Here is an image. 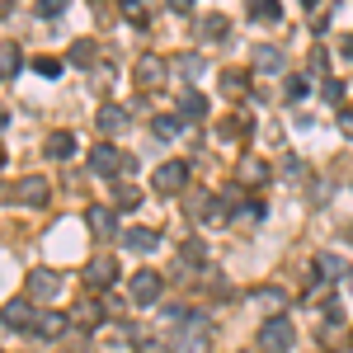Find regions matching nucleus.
<instances>
[{"label": "nucleus", "instance_id": "nucleus-1", "mask_svg": "<svg viewBox=\"0 0 353 353\" xmlns=\"http://www.w3.org/2000/svg\"><path fill=\"white\" fill-rule=\"evenodd\" d=\"M212 349V334H208V316H193L184 325H174V334H170V353H208Z\"/></svg>", "mask_w": 353, "mask_h": 353}, {"label": "nucleus", "instance_id": "nucleus-2", "mask_svg": "<svg viewBox=\"0 0 353 353\" xmlns=\"http://www.w3.org/2000/svg\"><path fill=\"white\" fill-rule=\"evenodd\" d=\"M90 170H94L99 179H113V174H132L137 161H132V156H123L113 141H94V146H90Z\"/></svg>", "mask_w": 353, "mask_h": 353}, {"label": "nucleus", "instance_id": "nucleus-3", "mask_svg": "<svg viewBox=\"0 0 353 353\" xmlns=\"http://www.w3.org/2000/svg\"><path fill=\"white\" fill-rule=\"evenodd\" d=\"M292 344H297V325L288 316H269L259 325V353H292Z\"/></svg>", "mask_w": 353, "mask_h": 353}, {"label": "nucleus", "instance_id": "nucleus-4", "mask_svg": "<svg viewBox=\"0 0 353 353\" xmlns=\"http://www.w3.org/2000/svg\"><path fill=\"white\" fill-rule=\"evenodd\" d=\"M189 161H165L156 165V174H151V184H156V193L161 198H179V193H189Z\"/></svg>", "mask_w": 353, "mask_h": 353}, {"label": "nucleus", "instance_id": "nucleus-5", "mask_svg": "<svg viewBox=\"0 0 353 353\" xmlns=\"http://www.w3.org/2000/svg\"><path fill=\"white\" fill-rule=\"evenodd\" d=\"M165 292V278L156 269H137L132 278H128V297L137 301V306H156Z\"/></svg>", "mask_w": 353, "mask_h": 353}, {"label": "nucleus", "instance_id": "nucleus-6", "mask_svg": "<svg viewBox=\"0 0 353 353\" xmlns=\"http://www.w3.org/2000/svg\"><path fill=\"white\" fill-rule=\"evenodd\" d=\"M113 283H118V259H113V254H90V264H85V288H90V292H109Z\"/></svg>", "mask_w": 353, "mask_h": 353}, {"label": "nucleus", "instance_id": "nucleus-7", "mask_svg": "<svg viewBox=\"0 0 353 353\" xmlns=\"http://www.w3.org/2000/svg\"><path fill=\"white\" fill-rule=\"evenodd\" d=\"M57 292H61V273L57 269H33L24 278V297L33 301V306H38V301H52Z\"/></svg>", "mask_w": 353, "mask_h": 353}, {"label": "nucleus", "instance_id": "nucleus-8", "mask_svg": "<svg viewBox=\"0 0 353 353\" xmlns=\"http://www.w3.org/2000/svg\"><path fill=\"white\" fill-rule=\"evenodd\" d=\"M0 325L28 330V334H33V325H38V311H33V301H28V297H10L5 306H0Z\"/></svg>", "mask_w": 353, "mask_h": 353}, {"label": "nucleus", "instance_id": "nucleus-9", "mask_svg": "<svg viewBox=\"0 0 353 353\" xmlns=\"http://www.w3.org/2000/svg\"><path fill=\"white\" fill-rule=\"evenodd\" d=\"M48 198H52V179H43V174H24L14 184V203H24V208H43Z\"/></svg>", "mask_w": 353, "mask_h": 353}, {"label": "nucleus", "instance_id": "nucleus-10", "mask_svg": "<svg viewBox=\"0 0 353 353\" xmlns=\"http://www.w3.org/2000/svg\"><path fill=\"white\" fill-rule=\"evenodd\" d=\"M273 179L269 161H259V156H241V165H236V184H245V189H264Z\"/></svg>", "mask_w": 353, "mask_h": 353}, {"label": "nucleus", "instance_id": "nucleus-11", "mask_svg": "<svg viewBox=\"0 0 353 353\" xmlns=\"http://www.w3.org/2000/svg\"><path fill=\"white\" fill-rule=\"evenodd\" d=\"M311 278H316V292H321L334 278H349V264H344L339 254H316V259H311Z\"/></svg>", "mask_w": 353, "mask_h": 353}, {"label": "nucleus", "instance_id": "nucleus-12", "mask_svg": "<svg viewBox=\"0 0 353 353\" xmlns=\"http://www.w3.org/2000/svg\"><path fill=\"white\" fill-rule=\"evenodd\" d=\"M85 226H90L94 241H113V236H118V217H113V208H99V203L85 212Z\"/></svg>", "mask_w": 353, "mask_h": 353}, {"label": "nucleus", "instance_id": "nucleus-13", "mask_svg": "<svg viewBox=\"0 0 353 353\" xmlns=\"http://www.w3.org/2000/svg\"><path fill=\"white\" fill-rule=\"evenodd\" d=\"M66 330H71V316H66V311H43L38 325H33V334H43V339H61Z\"/></svg>", "mask_w": 353, "mask_h": 353}, {"label": "nucleus", "instance_id": "nucleus-14", "mask_svg": "<svg viewBox=\"0 0 353 353\" xmlns=\"http://www.w3.org/2000/svg\"><path fill=\"white\" fill-rule=\"evenodd\" d=\"M165 76H170V71H165L161 57H141V61H137V85H141V90H156Z\"/></svg>", "mask_w": 353, "mask_h": 353}, {"label": "nucleus", "instance_id": "nucleus-15", "mask_svg": "<svg viewBox=\"0 0 353 353\" xmlns=\"http://www.w3.org/2000/svg\"><path fill=\"white\" fill-rule=\"evenodd\" d=\"M226 33H231V19L226 14H203L198 19V38L203 43H226Z\"/></svg>", "mask_w": 353, "mask_h": 353}, {"label": "nucleus", "instance_id": "nucleus-16", "mask_svg": "<svg viewBox=\"0 0 353 353\" xmlns=\"http://www.w3.org/2000/svg\"><path fill=\"white\" fill-rule=\"evenodd\" d=\"M250 61H254V71H264V76H278V71H283V52H278L273 43H259V48L250 52Z\"/></svg>", "mask_w": 353, "mask_h": 353}, {"label": "nucleus", "instance_id": "nucleus-17", "mask_svg": "<svg viewBox=\"0 0 353 353\" xmlns=\"http://www.w3.org/2000/svg\"><path fill=\"white\" fill-rule=\"evenodd\" d=\"M123 245H128L132 254H151V250L161 245V236H156V231H146V226H128V231H123Z\"/></svg>", "mask_w": 353, "mask_h": 353}, {"label": "nucleus", "instance_id": "nucleus-18", "mask_svg": "<svg viewBox=\"0 0 353 353\" xmlns=\"http://www.w3.org/2000/svg\"><path fill=\"white\" fill-rule=\"evenodd\" d=\"M94 123H99V132H123V128H128V109H123V104H104V109L94 113Z\"/></svg>", "mask_w": 353, "mask_h": 353}, {"label": "nucleus", "instance_id": "nucleus-19", "mask_svg": "<svg viewBox=\"0 0 353 353\" xmlns=\"http://www.w3.org/2000/svg\"><path fill=\"white\" fill-rule=\"evenodd\" d=\"M198 118H208V99H203L198 90H184V99H179V123H198Z\"/></svg>", "mask_w": 353, "mask_h": 353}, {"label": "nucleus", "instance_id": "nucleus-20", "mask_svg": "<svg viewBox=\"0 0 353 353\" xmlns=\"http://www.w3.org/2000/svg\"><path fill=\"white\" fill-rule=\"evenodd\" d=\"M43 151H48V161H71V156H76V137L71 132H52Z\"/></svg>", "mask_w": 353, "mask_h": 353}, {"label": "nucleus", "instance_id": "nucleus-21", "mask_svg": "<svg viewBox=\"0 0 353 353\" xmlns=\"http://www.w3.org/2000/svg\"><path fill=\"white\" fill-rule=\"evenodd\" d=\"M128 339H132V349H137V353H165V339L146 334V325H128Z\"/></svg>", "mask_w": 353, "mask_h": 353}, {"label": "nucleus", "instance_id": "nucleus-22", "mask_svg": "<svg viewBox=\"0 0 353 353\" xmlns=\"http://www.w3.org/2000/svg\"><path fill=\"white\" fill-rule=\"evenodd\" d=\"M94 57H99V48H94L90 38H76V43H71V52H66V61H71V66H85V71H90V66H94Z\"/></svg>", "mask_w": 353, "mask_h": 353}, {"label": "nucleus", "instance_id": "nucleus-23", "mask_svg": "<svg viewBox=\"0 0 353 353\" xmlns=\"http://www.w3.org/2000/svg\"><path fill=\"white\" fill-rule=\"evenodd\" d=\"M174 71H179V81H198V76H203V57H198V52H179V57H174Z\"/></svg>", "mask_w": 353, "mask_h": 353}, {"label": "nucleus", "instance_id": "nucleus-24", "mask_svg": "<svg viewBox=\"0 0 353 353\" xmlns=\"http://www.w3.org/2000/svg\"><path fill=\"white\" fill-rule=\"evenodd\" d=\"M250 19H264V24H283V5H278V0H250Z\"/></svg>", "mask_w": 353, "mask_h": 353}, {"label": "nucleus", "instance_id": "nucleus-25", "mask_svg": "<svg viewBox=\"0 0 353 353\" xmlns=\"http://www.w3.org/2000/svg\"><path fill=\"white\" fill-rule=\"evenodd\" d=\"M254 301H259L269 316H283V306H288V292H283V288H259V292H254Z\"/></svg>", "mask_w": 353, "mask_h": 353}, {"label": "nucleus", "instance_id": "nucleus-26", "mask_svg": "<svg viewBox=\"0 0 353 353\" xmlns=\"http://www.w3.org/2000/svg\"><path fill=\"white\" fill-rule=\"evenodd\" d=\"M250 132H254V118H250V113H241V109L221 123V137H250Z\"/></svg>", "mask_w": 353, "mask_h": 353}, {"label": "nucleus", "instance_id": "nucleus-27", "mask_svg": "<svg viewBox=\"0 0 353 353\" xmlns=\"http://www.w3.org/2000/svg\"><path fill=\"white\" fill-rule=\"evenodd\" d=\"M179 128H184V123H179V113H156V118H151V132L165 137V141H170V137H179Z\"/></svg>", "mask_w": 353, "mask_h": 353}, {"label": "nucleus", "instance_id": "nucleus-28", "mask_svg": "<svg viewBox=\"0 0 353 353\" xmlns=\"http://www.w3.org/2000/svg\"><path fill=\"white\" fill-rule=\"evenodd\" d=\"M113 203H118L123 212H132V208H141V189H137V184H113Z\"/></svg>", "mask_w": 353, "mask_h": 353}, {"label": "nucleus", "instance_id": "nucleus-29", "mask_svg": "<svg viewBox=\"0 0 353 353\" xmlns=\"http://www.w3.org/2000/svg\"><path fill=\"white\" fill-rule=\"evenodd\" d=\"M221 90L236 99V94H245L250 90V71H221Z\"/></svg>", "mask_w": 353, "mask_h": 353}, {"label": "nucleus", "instance_id": "nucleus-30", "mask_svg": "<svg viewBox=\"0 0 353 353\" xmlns=\"http://www.w3.org/2000/svg\"><path fill=\"white\" fill-rule=\"evenodd\" d=\"M278 174H288L292 184H301L311 170H306V161H301V156H283V161H278Z\"/></svg>", "mask_w": 353, "mask_h": 353}, {"label": "nucleus", "instance_id": "nucleus-31", "mask_svg": "<svg viewBox=\"0 0 353 353\" xmlns=\"http://www.w3.org/2000/svg\"><path fill=\"white\" fill-rule=\"evenodd\" d=\"M33 71H38L43 81H57V76L66 71V61H61V57H33Z\"/></svg>", "mask_w": 353, "mask_h": 353}, {"label": "nucleus", "instance_id": "nucleus-32", "mask_svg": "<svg viewBox=\"0 0 353 353\" xmlns=\"http://www.w3.org/2000/svg\"><path fill=\"white\" fill-rule=\"evenodd\" d=\"M19 66H24V52H19L14 43H5V48H0V76H14Z\"/></svg>", "mask_w": 353, "mask_h": 353}, {"label": "nucleus", "instance_id": "nucleus-33", "mask_svg": "<svg viewBox=\"0 0 353 353\" xmlns=\"http://www.w3.org/2000/svg\"><path fill=\"white\" fill-rule=\"evenodd\" d=\"M179 254H184V264H189V269L208 264V245H203V241H184V250H179Z\"/></svg>", "mask_w": 353, "mask_h": 353}, {"label": "nucleus", "instance_id": "nucleus-34", "mask_svg": "<svg viewBox=\"0 0 353 353\" xmlns=\"http://www.w3.org/2000/svg\"><path fill=\"white\" fill-rule=\"evenodd\" d=\"M123 14H128L132 24H146V19H151V0H123Z\"/></svg>", "mask_w": 353, "mask_h": 353}, {"label": "nucleus", "instance_id": "nucleus-35", "mask_svg": "<svg viewBox=\"0 0 353 353\" xmlns=\"http://www.w3.org/2000/svg\"><path fill=\"white\" fill-rule=\"evenodd\" d=\"M283 90H288V99H306V94H311V81H306V76H288Z\"/></svg>", "mask_w": 353, "mask_h": 353}, {"label": "nucleus", "instance_id": "nucleus-36", "mask_svg": "<svg viewBox=\"0 0 353 353\" xmlns=\"http://www.w3.org/2000/svg\"><path fill=\"white\" fill-rule=\"evenodd\" d=\"M66 5H71V0H38V14H43V19H57V14H66Z\"/></svg>", "mask_w": 353, "mask_h": 353}, {"label": "nucleus", "instance_id": "nucleus-37", "mask_svg": "<svg viewBox=\"0 0 353 353\" xmlns=\"http://www.w3.org/2000/svg\"><path fill=\"white\" fill-rule=\"evenodd\" d=\"M325 48H311V61H306V71H311V76H321V71H325Z\"/></svg>", "mask_w": 353, "mask_h": 353}, {"label": "nucleus", "instance_id": "nucleus-38", "mask_svg": "<svg viewBox=\"0 0 353 353\" xmlns=\"http://www.w3.org/2000/svg\"><path fill=\"white\" fill-rule=\"evenodd\" d=\"M241 217L245 221H264V203H259V198H250V203L241 208Z\"/></svg>", "mask_w": 353, "mask_h": 353}, {"label": "nucleus", "instance_id": "nucleus-39", "mask_svg": "<svg viewBox=\"0 0 353 353\" xmlns=\"http://www.w3.org/2000/svg\"><path fill=\"white\" fill-rule=\"evenodd\" d=\"M99 316H104L99 301H85V306H81V321H90V325H99Z\"/></svg>", "mask_w": 353, "mask_h": 353}, {"label": "nucleus", "instance_id": "nucleus-40", "mask_svg": "<svg viewBox=\"0 0 353 353\" xmlns=\"http://www.w3.org/2000/svg\"><path fill=\"white\" fill-rule=\"evenodd\" d=\"M321 94L334 104V99H344V85H339V81H325V85H321Z\"/></svg>", "mask_w": 353, "mask_h": 353}, {"label": "nucleus", "instance_id": "nucleus-41", "mask_svg": "<svg viewBox=\"0 0 353 353\" xmlns=\"http://www.w3.org/2000/svg\"><path fill=\"white\" fill-rule=\"evenodd\" d=\"M339 132L353 137V109H339Z\"/></svg>", "mask_w": 353, "mask_h": 353}, {"label": "nucleus", "instance_id": "nucleus-42", "mask_svg": "<svg viewBox=\"0 0 353 353\" xmlns=\"http://www.w3.org/2000/svg\"><path fill=\"white\" fill-rule=\"evenodd\" d=\"M165 5H170L174 14H189V10H193V0H165Z\"/></svg>", "mask_w": 353, "mask_h": 353}, {"label": "nucleus", "instance_id": "nucleus-43", "mask_svg": "<svg viewBox=\"0 0 353 353\" xmlns=\"http://www.w3.org/2000/svg\"><path fill=\"white\" fill-rule=\"evenodd\" d=\"M339 52H344V57H349V61H353V33H349V38H344V43H339Z\"/></svg>", "mask_w": 353, "mask_h": 353}, {"label": "nucleus", "instance_id": "nucleus-44", "mask_svg": "<svg viewBox=\"0 0 353 353\" xmlns=\"http://www.w3.org/2000/svg\"><path fill=\"white\" fill-rule=\"evenodd\" d=\"M5 123H10V109H5V104H0V132H5Z\"/></svg>", "mask_w": 353, "mask_h": 353}, {"label": "nucleus", "instance_id": "nucleus-45", "mask_svg": "<svg viewBox=\"0 0 353 353\" xmlns=\"http://www.w3.org/2000/svg\"><path fill=\"white\" fill-rule=\"evenodd\" d=\"M10 10H14V0H0V14H10Z\"/></svg>", "mask_w": 353, "mask_h": 353}, {"label": "nucleus", "instance_id": "nucleus-46", "mask_svg": "<svg viewBox=\"0 0 353 353\" xmlns=\"http://www.w3.org/2000/svg\"><path fill=\"white\" fill-rule=\"evenodd\" d=\"M301 5H306V10H316V5H321V0H301Z\"/></svg>", "mask_w": 353, "mask_h": 353}, {"label": "nucleus", "instance_id": "nucleus-47", "mask_svg": "<svg viewBox=\"0 0 353 353\" xmlns=\"http://www.w3.org/2000/svg\"><path fill=\"white\" fill-rule=\"evenodd\" d=\"M344 283H349V292H353V273H349V278H344Z\"/></svg>", "mask_w": 353, "mask_h": 353}]
</instances>
